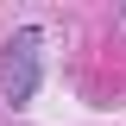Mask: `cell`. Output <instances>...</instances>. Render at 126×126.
<instances>
[{"instance_id":"obj_1","label":"cell","mask_w":126,"mask_h":126,"mask_svg":"<svg viewBox=\"0 0 126 126\" xmlns=\"http://www.w3.org/2000/svg\"><path fill=\"white\" fill-rule=\"evenodd\" d=\"M0 88L13 107H25L32 94H38V32H13V44H6V63H0Z\"/></svg>"}]
</instances>
